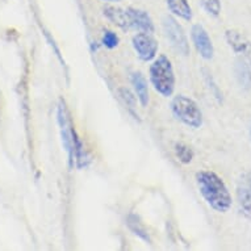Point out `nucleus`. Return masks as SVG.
<instances>
[{"label": "nucleus", "mask_w": 251, "mask_h": 251, "mask_svg": "<svg viewBox=\"0 0 251 251\" xmlns=\"http://www.w3.org/2000/svg\"><path fill=\"white\" fill-rule=\"evenodd\" d=\"M242 177H243V180L247 183V185H249V188L251 190V170H250V171H247V173L245 174Z\"/></svg>", "instance_id": "21"}, {"label": "nucleus", "mask_w": 251, "mask_h": 251, "mask_svg": "<svg viewBox=\"0 0 251 251\" xmlns=\"http://www.w3.org/2000/svg\"><path fill=\"white\" fill-rule=\"evenodd\" d=\"M149 78L155 92L163 98H170L175 91V73L173 63L166 55H159L152 59L149 70Z\"/></svg>", "instance_id": "2"}, {"label": "nucleus", "mask_w": 251, "mask_h": 251, "mask_svg": "<svg viewBox=\"0 0 251 251\" xmlns=\"http://www.w3.org/2000/svg\"><path fill=\"white\" fill-rule=\"evenodd\" d=\"M104 16L108 20L112 21L113 24L117 25L123 30H130V24H129V17L126 13V9L113 7V5H107L103 8Z\"/></svg>", "instance_id": "11"}, {"label": "nucleus", "mask_w": 251, "mask_h": 251, "mask_svg": "<svg viewBox=\"0 0 251 251\" xmlns=\"http://www.w3.org/2000/svg\"><path fill=\"white\" fill-rule=\"evenodd\" d=\"M191 38L194 42L195 48L200 54V57L209 61L214 55V48L210 40L209 34L205 30V28L200 24H195L191 29Z\"/></svg>", "instance_id": "7"}, {"label": "nucleus", "mask_w": 251, "mask_h": 251, "mask_svg": "<svg viewBox=\"0 0 251 251\" xmlns=\"http://www.w3.org/2000/svg\"><path fill=\"white\" fill-rule=\"evenodd\" d=\"M202 74H204V79H205V83L208 84V88L210 90V92H212L214 95V98L221 103V101H223V94H221V91H220V88H218L216 82H214L212 74H210L206 69H202Z\"/></svg>", "instance_id": "19"}, {"label": "nucleus", "mask_w": 251, "mask_h": 251, "mask_svg": "<svg viewBox=\"0 0 251 251\" xmlns=\"http://www.w3.org/2000/svg\"><path fill=\"white\" fill-rule=\"evenodd\" d=\"M195 179L200 195L212 209L220 213H226L230 209L233 199L223 177L210 170H201L196 173Z\"/></svg>", "instance_id": "1"}, {"label": "nucleus", "mask_w": 251, "mask_h": 251, "mask_svg": "<svg viewBox=\"0 0 251 251\" xmlns=\"http://www.w3.org/2000/svg\"><path fill=\"white\" fill-rule=\"evenodd\" d=\"M166 5L174 16L179 17L181 20L191 21L194 17V12L188 0H166Z\"/></svg>", "instance_id": "12"}, {"label": "nucleus", "mask_w": 251, "mask_h": 251, "mask_svg": "<svg viewBox=\"0 0 251 251\" xmlns=\"http://www.w3.org/2000/svg\"><path fill=\"white\" fill-rule=\"evenodd\" d=\"M250 137H251V128H250Z\"/></svg>", "instance_id": "23"}, {"label": "nucleus", "mask_w": 251, "mask_h": 251, "mask_svg": "<svg viewBox=\"0 0 251 251\" xmlns=\"http://www.w3.org/2000/svg\"><path fill=\"white\" fill-rule=\"evenodd\" d=\"M117 92H119V96L121 98V100L124 101V104L128 107L129 112L132 113L133 116H134V119H137L138 117V115H136L134 113V108H136V103H137V96L136 94H133L132 91L128 90V88H119L117 90Z\"/></svg>", "instance_id": "17"}, {"label": "nucleus", "mask_w": 251, "mask_h": 251, "mask_svg": "<svg viewBox=\"0 0 251 251\" xmlns=\"http://www.w3.org/2000/svg\"><path fill=\"white\" fill-rule=\"evenodd\" d=\"M201 3V7L204 8L209 16L212 17H218L220 13H221V9H223V5H221V0H200Z\"/></svg>", "instance_id": "18"}, {"label": "nucleus", "mask_w": 251, "mask_h": 251, "mask_svg": "<svg viewBox=\"0 0 251 251\" xmlns=\"http://www.w3.org/2000/svg\"><path fill=\"white\" fill-rule=\"evenodd\" d=\"M133 49L136 51L137 57L141 61L150 62L156 57L159 45L152 33H146V32H138L134 34L132 38Z\"/></svg>", "instance_id": "6"}, {"label": "nucleus", "mask_w": 251, "mask_h": 251, "mask_svg": "<svg viewBox=\"0 0 251 251\" xmlns=\"http://www.w3.org/2000/svg\"><path fill=\"white\" fill-rule=\"evenodd\" d=\"M163 32H165L166 38L169 40L174 49L177 53L187 57L190 54V42L185 36L184 29L181 26L175 17L166 16L163 19Z\"/></svg>", "instance_id": "5"}, {"label": "nucleus", "mask_w": 251, "mask_h": 251, "mask_svg": "<svg viewBox=\"0 0 251 251\" xmlns=\"http://www.w3.org/2000/svg\"><path fill=\"white\" fill-rule=\"evenodd\" d=\"M235 78L243 90H251V69L245 59H237L234 65Z\"/></svg>", "instance_id": "14"}, {"label": "nucleus", "mask_w": 251, "mask_h": 251, "mask_svg": "<svg viewBox=\"0 0 251 251\" xmlns=\"http://www.w3.org/2000/svg\"><path fill=\"white\" fill-rule=\"evenodd\" d=\"M103 1H109V3H117L120 0H103Z\"/></svg>", "instance_id": "22"}, {"label": "nucleus", "mask_w": 251, "mask_h": 251, "mask_svg": "<svg viewBox=\"0 0 251 251\" xmlns=\"http://www.w3.org/2000/svg\"><path fill=\"white\" fill-rule=\"evenodd\" d=\"M126 13H128L130 29H136L138 32H146V33H154L155 32V26H154L152 19L146 11L134 8V7H129V8H126Z\"/></svg>", "instance_id": "9"}, {"label": "nucleus", "mask_w": 251, "mask_h": 251, "mask_svg": "<svg viewBox=\"0 0 251 251\" xmlns=\"http://www.w3.org/2000/svg\"><path fill=\"white\" fill-rule=\"evenodd\" d=\"M126 225L129 226V229L137 235V237H140L142 241L145 242L150 243V237H149V233L146 230V227L142 223H141L140 217L137 216V214H133L130 213L126 218Z\"/></svg>", "instance_id": "15"}, {"label": "nucleus", "mask_w": 251, "mask_h": 251, "mask_svg": "<svg viewBox=\"0 0 251 251\" xmlns=\"http://www.w3.org/2000/svg\"><path fill=\"white\" fill-rule=\"evenodd\" d=\"M225 38H226V42L229 44L231 50L235 54L242 55L243 59L249 65H251V42L234 29H227L225 32Z\"/></svg>", "instance_id": "8"}, {"label": "nucleus", "mask_w": 251, "mask_h": 251, "mask_svg": "<svg viewBox=\"0 0 251 251\" xmlns=\"http://www.w3.org/2000/svg\"><path fill=\"white\" fill-rule=\"evenodd\" d=\"M101 42L103 45L107 48V49H115L117 48L120 44L119 36L113 32V30H109V29H105L103 32V38H101Z\"/></svg>", "instance_id": "20"}, {"label": "nucleus", "mask_w": 251, "mask_h": 251, "mask_svg": "<svg viewBox=\"0 0 251 251\" xmlns=\"http://www.w3.org/2000/svg\"><path fill=\"white\" fill-rule=\"evenodd\" d=\"M174 150H175V155H176L177 161L183 163V165H188L194 159L195 152L188 145L183 144V142H176L175 146H174Z\"/></svg>", "instance_id": "16"}, {"label": "nucleus", "mask_w": 251, "mask_h": 251, "mask_svg": "<svg viewBox=\"0 0 251 251\" xmlns=\"http://www.w3.org/2000/svg\"><path fill=\"white\" fill-rule=\"evenodd\" d=\"M237 198H238L239 208L242 209L243 214L251 220V190L243 177L237 185Z\"/></svg>", "instance_id": "13"}, {"label": "nucleus", "mask_w": 251, "mask_h": 251, "mask_svg": "<svg viewBox=\"0 0 251 251\" xmlns=\"http://www.w3.org/2000/svg\"><path fill=\"white\" fill-rule=\"evenodd\" d=\"M130 82H132L133 90H134V94H136L137 99L140 101L141 107L146 108L149 105V101H150V98H149V86L146 79L140 71L137 73H133L132 76H130Z\"/></svg>", "instance_id": "10"}, {"label": "nucleus", "mask_w": 251, "mask_h": 251, "mask_svg": "<svg viewBox=\"0 0 251 251\" xmlns=\"http://www.w3.org/2000/svg\"><path fill=\"white\" fill-rule=\"evenodd\" d=\"M171 112L174 117L184 124L185 126L192 129L201 128L202 125V112L198 103L185 95H176L171 101Z\"/></svg>", "instance_id": "3"}, {"label": "nucleus", "mask_w": 251, "mask_h": 251, "mask_svg": "<svg viewBox=\"0 0 251 251\" xmlns=\"http://www.w3.org/2000/svg\"><path fill=\"white\" fill-rule=\"evenodd\" d=\"M57 120L59 132H61L62 145L69 156V166H70V169H74V140L78 133L75 130L74 124L71 121L70 112L67 109L66 101L63 99H59L58 101Z\"/></svg>", "instance_id": "4"}]
</instances>
